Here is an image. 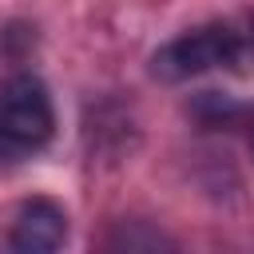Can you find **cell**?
<instances>
[{
	"instance_id": "7a4b0ae2",
	"label": "cell",
	"mask_w": 254,
	"mask_h": 254,
	"mask_svg": "<svg viewBox=\"0 0 254 254\" xmlns=\"http://www.w3.org/2000/svg\"><path fill=\"white\" fill-rule=\"evenodd\" d=\"M238 56V40L230 28H194V32H183L175 36L171 44H163L155 56H151V75L163 79V83H183L190 75H202L210 67H222Z\"/></svg>"
},
{
	"instance_id": "6da1fadb",
	"label": "cell",
	"mask_w": 254,
	"mask_h": 254,
	"mask_svg": "<svg viewBox=\"0 0 254 254\" xmlns=\"http://www.w3.org/2000/svg\"><path fill=\"white\" fill-rule=\"evenodd\" d=\"M56 111L40 75L16 71L0 83V163H20L52 139Z\"/></svg>"
},
{
	"instance_id": "3957f363",
	"label": "cell",
	"mask_w": 254,
	"mask_h": 254,
	"mask_svg": "<svg viewBox=\"0 0 254 254\" xmlns=\"http://www.w3.org/2000/svg\"><path fill=\"white\" fill-rule=\"evenodd\" d=\"M67 214L52 198H24L4 226L0 254H64Z\"/></svg>"
},
{
	"instance_id": "277c9868",
	"label": "cell",
	"mask_w": 254,
	"mask_h": 254,
	"mask_svg": "<svg viewBox=\"0 0 254 254\" xmlns=\"http://www.w3.org/2000/svg\"><path fill=\"white\" fill-rule=\"evenodd\" d=\"M250 147H254V127H250Z\"/></svg>"
}]
</instances>
